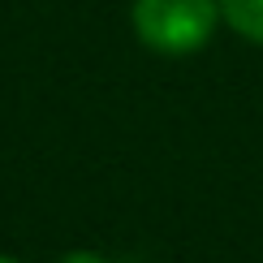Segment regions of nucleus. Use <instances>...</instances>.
<instances>
[{"instance_id": "f257e3e1", "label": "nucleus", "mask_w": 263, "mask_h": 263, "mask_svg": "<svg viewBox=\"0 0 263 263\" xmlns=\"http://www.w3.org/2000/svg\"><path fill=\"white\" fill-rule=\"evenodd\" d=\"M134 35L160 57H190L212 43L220 26V0H134Z\"/></svg>"}, {"instance_id": "f03ea898", "label": "nucleus", "mask_w": 263, "mask_h": 263, "mask_svg": "<svg viewBox=\"0 0 263 263\" xmlns=\"http://www.w3.org/2000/svg\"><path fill=\"white\" fill-rule=\"evenodd\" d=\"M220 22L246 43L263 48V0H220Z\"/></svg>"}, {"instance_id": "7ed1b4c3", "label": "nucleus", "mask_w": 263, "mask_h": 263, "mask_svg": "<svg viewBox=\"0 0 263 263\" xmlns=\"http://www.w3.org/2000/svg\"><path fill=\"white\" fill-rule=\"evenodd\" d=\"M57 263H112V259H100V255H91V250H69V255H61Z\"/></svg>"}, {"instance_id": "20e7f679", "label": "nucleus", "mask_w": 263, "mask_h": 263, "mask_svg": "<svg viewBox=\"0 0 263 263\" xmlns=\"http://www.w3.org/2000/svg\"><path fill=\"white\" fill-rule=\"evenodd\" d=\"M0 263H17V259H9V255H0Z\"/></svg>"}]
</instances>
